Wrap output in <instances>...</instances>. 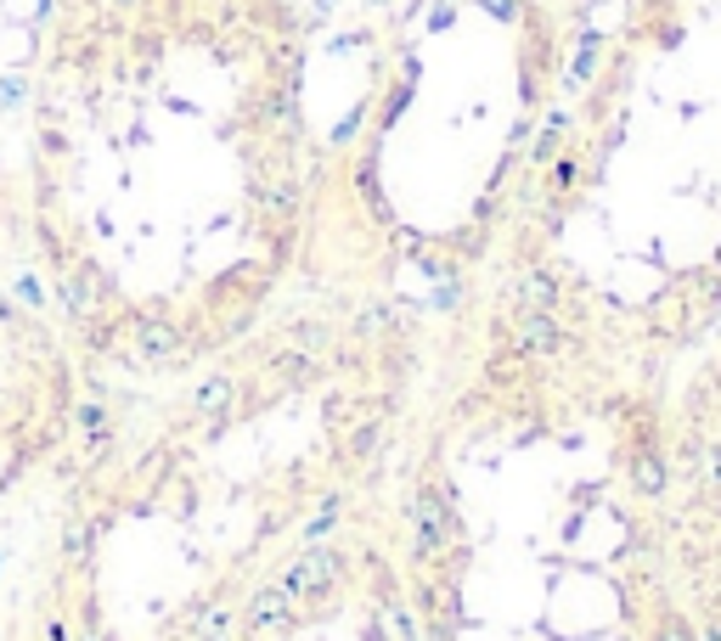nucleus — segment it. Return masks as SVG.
Wrapping results in <instances>:
<instances>
[{
    "instance_id": "obj_1",
    "label": "nucleus",
    "mask_w": 721,
    "mask_h": 641,
    "mask_svg": "<svg viewBox=\"0 0 721 641\" xmlns=\"http://www.w3.org/2000/svg\"><path fill=\"white\" fill-rule=\"evenodd\" d=\"M310 175V0H35L0 202L108 383H175L282 310Z\"/></svg>"
},
{
    "instance_id": "obj_2",
    "label": "nucleus",
    "mask_w": 721,
    "mask_h": 641,
    "mask_svg": "<svg viewBox=\"0 0 721 641\" xmlns=\"http://www.w3.org/2000/svg\"><path fill=\"white\" fill-rule=\"evenodd\" d=\"M429 355L406 304L300 287L175 383H119L46 495L7 641H232L383 479Z\"/></svg>"
},
{
    "instance_id": "obj_3",
    "label": "nucleus",
    "mask_w": 721,
    "mask_h": 641,
    "mask_svg": "<svg viewBox=\"0 0 721 641\" xmlns=\"http://www.w3.org/2000/svg\"><path fill=\"white\" fill-rule=\"evenodd\" d=\"M660 389L456 304L378 479L417 641H705L653 523Z\"/></svg>"
},
{
    "instance_id": "obj_4",
    "label": "nucleus",
    "mask_w": 721,
    "mask_h": 641,
    "mask_svg": "<svg viewBox=\"0 0 721 641\" xmlns=\"http://www.w3.org/2000/svg\"><path fill=\"white\" fill-rule=\"evenodd\" d=\"M490 293L660 389L721 332V0H603Z\"/></svg>"
},
{
    "instance_id": "obj_5",
    "label": "nucleus",
    "mask_w": 721,
    "mask_h": 641,
    "mask_svg": "<svg viewBox=\"0 0 721 641\" xmlns=\"http://www.w3.org/2000/svg\"><path fill=\"white\" fill-rule=\"evenodd\" d=\"M586 23L575 0H372L344 108L316 119L300 287L389 298L435 326L468 304L497 270Z\"/></svg>"
},
{
    "instance_id": "obj_6",
    "label": "nucleus",
    "mask_w": 721,
    "mask_h": 641,
    "mask_svg": "<svg viewBox=\"0 0 721 641\" xmlns=\"http://www.w3.org/2000/svg\"><path fill=\"white\" fill-rule=\"evenodd\" d=\"M113 389L35 282H0V518L51 495Z\"/></svg>"
},
{
    "instance_id": "obj_7",
    "label": "nucleus",
    "mask_w": 721,
    "mask_h": 641,
    "mask_svg": "<svg viewBox=\"0 0 721 641\" xmlns=\"http://www.w3.org/2000/svg\"><path fill=\"white\" fill-rule=\"evenodd\" d=\"M653 523L705 641H721V332L653 399Z\"/></svg>"
},
{
    "instance_id": "obj_8",
    "label": "nucleus",
    "mask_w": 721,
    "mask_h": 641,
    "mask_svg": "<svg viewBox=\"0 0 721 641\" xmlns=\"http://www.w3.org/2000/svg\"><path fill=\"white\" fill-rule=\"evenodd\" d=\"M232 641H417L378 484L277 574Z\"/></svg>"
},
{
    "instance_id": "obj_9",
    "label": "nucleus",
    "mask_w": 721,
    "mask_h": 641,
    "mask_svg": "<svg viewBox=\"0 0 721 641\" xmlns=\"http://www.w3.org/2000/svg\"><path fill=\"white\" fill-rule=\"evenodd\" d=\"M0 641H7V591H0Z\"/></svg>"
},
{
    "instance_id": "obj_10",
    "label": "nucleus",
    "mask_w": 721,
    "mask_h": 641,
    "mask_svg": "<svg viewBox=\"0 0 721 641\" xmlns=\"http://www.w3.org/2000/svg\"><path fill=\"white\" fill-rule=\"evenodd\" d=\"M575 7H586V12H598V7H603V0H575Z\"/></svg>"
}]
</instances>
